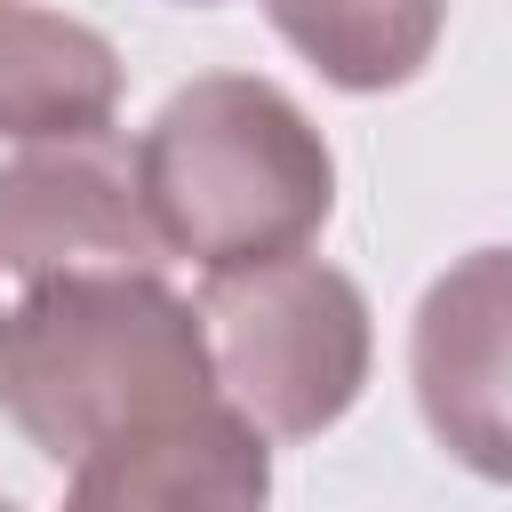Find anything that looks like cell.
Instances as JSON below:
<instances>
[{
  "mask_svg": "<svg viewBox=\"0 0 512 512\" xmlns=\"http://www.w3.org/2000/svg\"><path fill=\"white\" fill-rule=\"evenodd\" d=\"M272 432H256L240 408H216L208 424L128 448V456H96L80 472H64V496L80 512H144V504H216V512H248L272 496Z\"/></svg>",
  "mask_w": 512,
  "mask_h": 512,
  "instance_id": "obj_6",
  "label": "cell"
},
{
  "mask_svg": "<svg viewBox=\"0 0 512 512\" xmlns=\"http://www.w3.org/2000/svg\"><path fill=\"white\" fill-rule=\"evenodd\" d=\"M216 408L232 400L200 304L144 264L56 272L0 312V416L56 472L176 440Z\"/></svg>",
  "mask_w": 512,
  "mask_h": 512,
  "instance_id": "obj_1",
  "label": "cell"
},
{
  "mask_svg": "<svg viewBox=\"0 0 512 512\" xmlns=\"http://www.w3.org/2000/svg\"><path fill=\"white\" fill-rule=\"evenodd\" d=\"M96 264H144V272L168 264L136 144L112 120L72 136H32L0 168V272L56 280Z\"/></svg>",
  "mask_w": 512,
  "mask_h": 512,
  "instance_id": "obj_4",
  "label": "cell"
},
{
  "mask_svg": "<svg viewBox=\"0 0 512 512\" xmlns=\"http://www.w3.org/2000/svg\"><path fill=\"white\" fill-rule=\"evenodd\" d=\"M200 328L224 400L272 440H320L328 424H344L376 352L360 280L304 248L208 272Z\"/></svg>",
  "mask_w": 512,
  "mask_h": 512,
  "instance_id": "obj_3",
  "label": "cell"
},
{
  "mask_svg": "<svg viewBox=\"0 0 512 512\" xmlns=\"http://www.w3.org/2000/svg\"><path fill=\"white\" fill-rule=\"evenodd\" d=\"M272 32L344 96L408 88L448 24V0H264Z\"/></svg>",
  "mask_w": 512,
  "mask_h": 512,
  "instance_id": "obj_8",
  "label": "cell"
},
{
  "mask_svg": "<svg viewBox=\"0 0 512 512\" xmlns=\"http://www.w3.org/2000/svg\"><path fill=\"white\" fill-rule=\"evenodd\" d=\"M120 112V56L96 24L40 0H0V136H72Z\"/></svg>",
  "mask_w": 512,
  "mask_h": 512,
  "instance_id": "obj_7",
  "label": "cell"
},
{
  "mask_svg": "<svg viewBox=\"0 0 512 512\" xmlns=\"http://www.w3.org/2000/svg\"><path fill=\"white\" fill-rule=\"evenodd\" d=\"M136 168L168 256L200 272L288 256L336 208L328 136L256 72H208L176 88L136 136Z\"/></svg>",
  "mask_w": 512,
  "mask_h": 512,
  "instance_id": "obj_2",
  "label": "cell"
},
{
  "mask_svg": "<svg viewBox=\"0 0 512 512\" xmlns=\"http://www.w3.org/2000/svg\"><path fill=\"white\" fill-rule=\"evenodd\" d=\"M424 432L480 480L512 488V248L456 256L408 320Z\"/></svg>",
  "mask_w": 512,
  "mask_h": 512,
  "instance_id": "obj_5",
  "label": "cell"
}]
</instances>
